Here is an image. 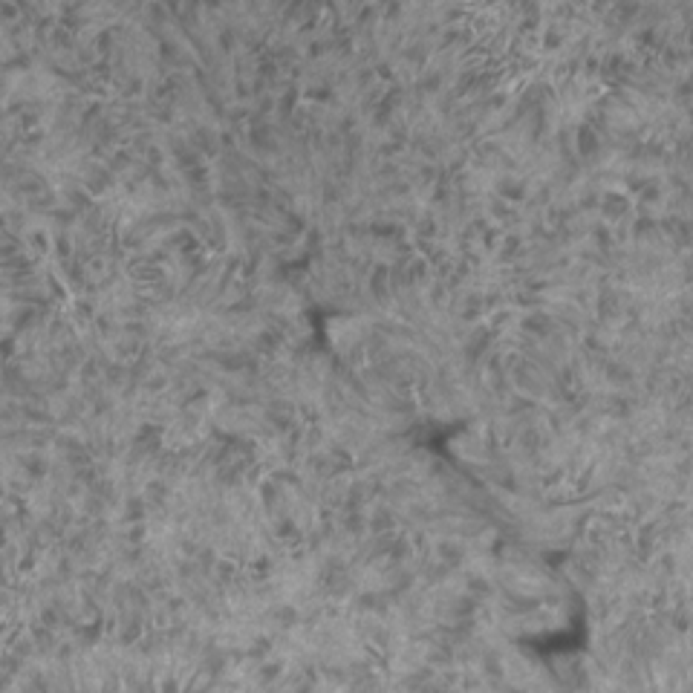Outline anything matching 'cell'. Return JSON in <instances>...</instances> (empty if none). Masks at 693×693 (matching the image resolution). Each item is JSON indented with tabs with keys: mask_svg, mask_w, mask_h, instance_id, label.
Returning a JSON list of instances; mask_svg holds the SVG:
<instances>
[{
	"mask_svg": "<svg viewBox=\"0 0 693 693\" xmlns=\"http://www.w3.org/2000/svg\"><path fill=\"white\" fill-rule=\"evenodd\" d=\"M272 621H275L278 630H292V627L301 624V609L295 604H278L272 609Z\"/></svg>",
	"mask_w": 693,
	"mask_h": 693,
	"instance_id": "obj_1",
	"label": "cell"
},
{
	"mask_svg": "<svg viewBox=\"0 0 693 693\" xmlns=\"http://www.w3.org/2000/svg\"><path fill=\"white\" fill-rule=\"evenodd\" d=\"M151 503H148V497H127L124 500V511H122V518H124V523H142L144 518H148V509Z\"/></svg>",
	"mask_w": 693,
	"mask_h": 693,
	"instance_id": "obj_2",
	"label": "cell"
},
{
	"mask_svg": "<svg viewBox=\"0 0 693 693\" xmlns=\"http://www.w3.org/2000/svg\"><path fill=\"white\" fill-rule=\"evenodd\" d=\"M283 676V662L278 658H272V662H260V667H257V682L260 685H272V682H278Z\"/></svg>",
	"mask_w": 693,
	"mask_h": 693,
	"instance_id": "obj_3",
	"label": "cell"
}]
</instances>
